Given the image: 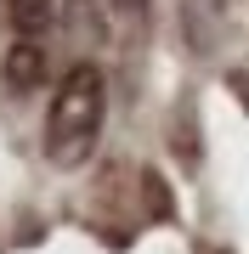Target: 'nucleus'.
Here are the masks:
<instances>
[{
    "label": "nucleus",
    "instance_id": "f257e3e1",
    "mask_svg": "<svg viewBox=\"0 0 249 254\" xmlns=\"http://www.w3.org/2000/svg\"><path fill=\"white\" fill-rule=\"evenodd\" d=\"M102 119H108V85H102L96 63H74L57 79L51 113H46V158L57 170H80L91 164L102 141Z\"/></svg>",
    "mask_w": 249,
    "mask_h": 254
},
{
    "label": "nucleus",
    "instance_id": "7ed1b4c3",
    "mask_svg": "<svg viewBox=\"0 0 249 254\" xmlns=\"http://www.w3.org/2000/svg\"><path fill=\"white\" fill-rule=\"evenodd\" d=\"M6 11H11V28H17L23 40H34L40 28L51 23V11H57V6H51V0H11Z\"/></svg>",
    "mask_w": 249,
    "mask_h": 254
},
{
    "label": "nucleus",
    "instance_id": "f03ea898",
    "mask_svg": "<svg viewBox=\"0 0 249 254\" xmlns=\"http://www.w3.org/2000/svg\"><path fill=\"white\" fill-rule=\"evenodd\" d=\"M6 91L11 96H28V91H40L46 85V46H34V40H17V46L6 51Z\"/></svg>",
    "mask_w": 249,
    "mask_h": 254
},
{
    "label": "nucleus",
    "instance_id": "20e7f679",
    "mask_svg": "<svg viewBox=\"0 0 249 254\" xmlns=\"http://www.w3.org/2000/svg\"><path fill=\"white\" fill-rule=\"evenodd\" d=\"M113 6H119V11H130V17H142V11L153 6V0H113Z\"/></svg>",
    "mask_w": 249,
    "mask_h": 254
}]
</instances>
